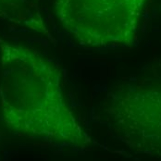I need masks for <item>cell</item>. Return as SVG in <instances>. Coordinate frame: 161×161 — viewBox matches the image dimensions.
<instances>
[{"instance_id":"7a4b0ae2","label":"cell","mask_w":161,"mask_h":161,"mask_svg":"<svg viewBox=\"0 0 161 161\" xmlns=\"http://www.w3.org/2000/svg\"><path fill=\"white\" fill-rule=\"evenodd\" d=\"M147 0H54L57 18L80 46L128 45L135 38Z\"/></svg>"},{"instance_id":"6da1fadb","label":"cell","mask_w":161,"mask_h":161,"mask_svg":"<svg viewBox=\"0 0 161 161\" xmlns=\"http://www.w3.org/2000/svg\"><path fill=\"white\" fill-rule=\"evenodd\" d=\"M4 105L22 115L33 133L70 140L77 125L68 105L61 69L35 49H2Z\"/></svg>"},{"instance_id":"3957f363","label":"cell","mask_w":161,"mask_h":161,"mask_svg":"<svg viewBox=\"0 0 161 161\" xmlns=\"http://www.w3.org/2000/svg\"><path fill=\"white\" fill-rule=\"evenodd\" d=\"M28 0H0V14L15 15Z\"/></svg>"}]
</instances>
